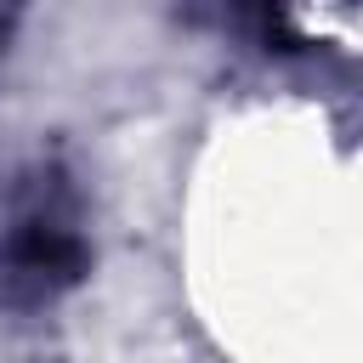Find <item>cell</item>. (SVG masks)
Wrapping results in <instances>:
<instances>
[{
  "label": "cell",
  "instance_id": "6da1fadb",
  "mask_svg": "<svg viewBox=\"0 0 363 363\" xmlns=\"http://www.w3.org/2000/svg\"><path fill=\"white\" fill-rule=\"evenodd\" d=\"M91 244L79 233V199L57 170L23 176L0 216V301L45 306L68 284H79Z\"/></svg>",
  "mask_w": 363,
  "mask_h": 363
}]
</instances>
